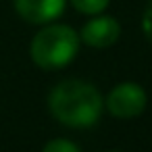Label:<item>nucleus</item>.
Segmentation results:
<instances>
[{"label": "nucleus", "instance_id": "2", "mask_svg": "<svg viewBox=\"0 0 152 152\" xmlns=\"http://www.w3.org/2000/svg\"><path fill=\"white\" fill-rule=\"evenodd\" d=\"M79 34L63 23H46L29 44V56L34 65L46 71L67 67L79 52Z\"/></svg>", "mask_w": 152, "mask_h": 152}, {"label": "nucleus", "instance_id": "6", "mask_svg": "<svg viewBox=\"0 0 152 152\" xmlns=\"http://www.w3.org/2000/svg\"><path fill=\"white\" fill-rule=\"evenodd\" d=\"M69 2L73 4L75 11L94 17V15H100V13L106 11V7H108L110 0H69Z\"/></svg>", "mask_w": 152, "mask_h": 152}, {"label": "nucleus", "instance_id": "3", "mask_svg": "<svg viewBox=\"0 0 152 152\" xmlns=\"http://www.w3.org/2000/svg\"><path fill=\"white\" fill-rule=\"evenodd\" d=\"M146 102H148V96L140 83L123 81V83H117L106 94L104 106L117 119H133L144 113Z\"/></svg>", "mask_w": 152, "mask_h": 152}, {"label": "nucleus", "instance_id": "8", "mask_svg": "<svg viewBox=\"0 0 152 152\" xmlns=\"http://www.w3.org/2000/svg\"><path fill=\"white\" fill-rule=\"evenodd\" d=\"M142 31L146 40L152 42V0H146V7L142 11Z\"/></svg>", "mask_w": 152, "mask_h": 152}, {"label": "nucleus", "instance_id": "4", "mask_svg": "<svg viewBox=\"0 0 152 152\" xmlns=\"http://www.w3.org/2000/svg\"><path fill=\"white\" fill-rule=\"evenodd\" d=\"M121 36V25L110 15H94L79 31V40L90 48H108Z\"/></svg>", "mask_w": 152, "mask_h": 152}, {"label": "nucleus", "instance_id": "5", "mask_svg": "<svg viewBox=\"0 0 152 152\" xmlns=\"http://www.w3.org/2000/svg\"><path fill=\"white\" fill-rule=\"evenodd\" d=\"M13 4L15 13L23 21L31 25H46L63 15L67 0H13Z\"/></svg>", "mask_w": 152, "mask_h": 152}, {"label": "nucleus", "instance_id": "7", "mask_svg": "<svg viewBox=\"0 0 152 152\" xmlns=\"http://www.w3.org/2000/svg\"><path fill=\"white\" fill-rule=\"evenodd\" d=\"M42 152H81L77 144H73L71 140H65V137H56V140H50Z\"/></svg>", "mask_w": 152, "mask_h": 152}, {"label": "nucleus", "instance_id": "1", "mask_svg": "<svg viewBox=\"0 0 152 152\" xmlns=\"http://www.w3.org/2000/svg\"><path fill=\"white\" fill-rule=\"evenodd\" d=\"M50 115L67 127L86 129L98 123L104 100L94 83L81 79H65L48 94Z\"/></svg>", "mask_w": 152, "mask_h": 152}, {"label": "nucleus", "instance_id": "9", "mask_svg": "<svg viewBox=\"0 0 152 152\" xmlns=\"http://www.w3.org/2000/svg\"><path fill=\"white\" fill-rule=\"evenodd\" d=\"M108 152H119V150H108Z\"/></svg>", "mask_w": 152, "mask_h": 152}]
</instances>
